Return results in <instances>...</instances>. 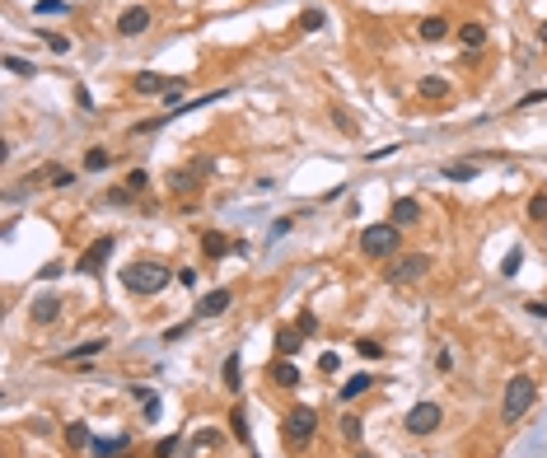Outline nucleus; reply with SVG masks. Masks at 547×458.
Returning a JSON list of instances; mask_svg holds the SVG:
<instances>
[{"label":"nucleus","instance_id":"1","mask_svg":"<svg viewBox=\"0 0 547 458\" xmlns=\"http://www.w3.org/2000/svg\"><path fill=\"white\" fill-rule=\"evenodd\" d=\"M534 403H538V383L529 379V374H514V379L505 383V398H501V421L514 425L519 416H529Z\"/></svg>","mask_w":547,"mask_h":458},{"label":"nucleus","instance_id":"2","mask_svg":"<svg viewBox=\"0 0 547 458\" xmlns=\"http://www.w3.org/2000/svg\"><path fill=\"white\" fill-rule=\"evenodd\" d=\"M173 280V271L159 267V262H131V267H122V285L131 295H159Z\"/></svg>","mask_w":547,"mask_h":458},{"label":"nucleus","instance_id":"3","mask_svg":"<svg viewBox=\"0 0 547 458\" xmlns=\"http://www.w3.org/2000/svg\"><path fill=\"white\" fill-rule=\"evenodd\" d=\"M398 244H402V229L393 220L360 229V248H365V257H393V253H398Z\"/></svg>","mask_w":547,"mask_h":458},{"label":"nucleus","instance_id":"4","mask_svg":"<svg viewBox=\"0 0 547 458\" xmlns=\"http://www.w3.org/2000/svg\"><path fill=\"white\" fill-rule=\"evenodd\" d=\"M313 430H318V412H313V407H291L286 421H281V435H286V445H295V449L309 445Z\"/></svg>","mask_w":547,"mask_h":458},{"label":"nucleus","instance_id":"5","mask_svg":"<svg viewBox=\"0 0 547 458\" xmlns=\"http://www.w3.org/2000/svg\"><path fill=\"white\" fill-rule=\"evenodd\" d=\"M440 421H445V412H440V403H416L412 412L402 416V425H407V435H435Z\"/></svg>","mask_w":547,"mask_h":458},{"label":"nucleus","instance_id":"6","mask_svg":"<svg viewBox=\"0 0 547 458\" xmlns=\"http://www.w3.org/2000/svg\"><path fill=\"white\" fill-rule=\"evenodd\" d=\"M426 271H430V253H407V257H398L384 276H389L393 285H412V280H421Z\"/></svg>","mask_w":547,"mask_h":458},{"label":"nucleus","instance_id":"7","mask_svg":"<svg viewBox=\"0 0 547 458\" xmlns=\"http://www.w3.org/2000/svg\"><path fill=\"white\" fill-rule=\"evenodd\" d=\"M112 248H117V239H112V234L94 239V244L85 248V253H80V262H75V267L85 271V276H99V271H103V262H108V257H112Z\"/></svg>","mask_w":547,"mask_h":458},{"label":"nucleus","instance_id":"8","mask_svg":"<svg viewBox=\"0 0 547 458\" xmlns=\"http://www.w3.org/2000/svg\"><path fill=\"white\" fill-rule=\"evenodd\" d=\"M150 28V10L146 5H126L122 14H117V33L122 38H136V33H146Z\"/></svg>","mask_w":547,"mask_h":458},{"label":"nucleus","instance_id":"9","mask_svg":"<svg viewBox=\"0 0 547 458\" xmlns=\"http://www.w3.org/2000/svg\"><path fill=\"white\" fill-rule=\"evenodd\" d=\"M28 313H33V323H38V327L56 323V318H61V295H38V300L28 304Z\"/></svg>","mask_w":547,"mask_h":458},{"label":"nucleus","instance_id":"10","mask_svg":"<svg viewBox=\"0 0 547 458\" xmlns=\"http://www.w3.org/2000/svg\"><path fill=\"white\" fill-rule=\"evenodd\" d=\"M229 304H234V290H211V295H201V300H197V318H220Z\"/></svg>","mask_w":547,"mask_h":458},{"label":"nucleus","instance_id":"11","mask_svg":"<svg viewBox=\"0 0 547 458\" xmlns=\"http://www.w3.org/2000/svg\"><path fill=\"white\" fill-rule=\"evenodd\" d=\"M168 84H173V80L159 75V70H141V75L131 80V89H136V94H159V99L168 94Z\"/></svg>","mask_w":547,"mask_h":458},{"label":"nucleus","instance_id":"12","mask_svg":"<svg viewBox=\"0 0 547 458\" xmlns=\"http://www.w3.org/2000/svg\"><path fill=\"white\" fill-rule=\"evenodd\" d=\"M267 374H271L276 388H295V383H300V365H291V360H271Z\"/></svg>","mask_w":547,"mask_h":458},{"label":"nucleus","instance_id":"13","mask_svg":"<svg viewBox=\"0 0 547 458\" xmlns=\"http://www.w3.org/2000/svg\"><path fill=\"white\" fill-rule=\"evenodd\" d=\"M416 220H421V206H416L412 197H398V202H393V224H398V229H412Z\"/></svg>","mask_w":547,"mask_h":458},{"label":"nucleus","instance_id":"14","mask_svg":"<svg viewBox=\"0 0 547 458\" xmlns=\"http://www.w3.org/2000/svg\"><path fill=\"white\" fill-rule=\"evenodd\" d=\"M416 38H421V43H445V38H449V23L440 19V14H430V19L416 23Z\"/></svg>","mask_w":547,"mask_h":458},{"label":"nucleus","instance_id":"15","mask_svg":"<svg viewBox=\"0 0 547 458\" xmlns=\"http://www.w3.org/2000/svg\"><path fill=\"white\" fill-rule=\"evenodd\" d=\"M131 445L126 435H108V440H94L90 445V458H122V449Z\"/></svg>","mask_w":547,"mask_h":458},{"label":"nucleus","instance_id":"16","mask_svg":"<svg viewBox=\"0 0 547 458\" xmlns=\"http://www.w3.org/2000/svg\"><path fill=\"white\" fill-rule=\"evenodd\" d=\"M416 94H421V99H430V103H440V99H449V80H445V75H421Z\"/></svg>","mask_w":547,"mask_h":458},{"label":"nucleus","instance_id":"17","mask_svg":"<svg viewBox=\"0 0 547 458\" xmlns=\"http://www.w3.org/2000/svg\"><path fill=\"white\" fill-rule=\"evenodd\" d=\"M300 347H304V332H300V327H295V332H291V327H281V332H276V351H281V356H295Z\"/></svg>","mask_w":547,"mask_h":458},{"label":"nucleus","instance_id":"18","mask_svg":"<svg viewBox=\"0 0 547 458\" xmlns=\"http://www.w3.org/2000/svg\"><path fill=\"white\" fill-rule=\"evenodd\" d=\"M197 182H201L197 168H178V173H168V187H173V192H197Z\"/></svg>","mask_w":547,"mask_h":458},{"label":"nucleus","instance_id":"19","mask_svg":"<svg viewBox=\"0 0 547 458\" xmlns=\"http://www.w3.org/2000/svg\"><path fill=\"white\" fill-rule=\"evenodd\" d=\"M229 248H234V244H229V239H224V234H201V253L211 257V262H215V257H224V253H229Z\"/></svg>","mask_w":547,"mask_h":458},{"label":"nucleus","instance_id":"20","mask_svg":"<svg viewBox=\"0 0 547 458\" xmlns=\"http://www.w3.org/2000/svg\"><path fill=\"white\" fill-rule=\"evenodd\" d=\"M458 43L468 47V52H477V47L487 43V28H482V23H463V28H458Z\"/></svg>","mask_w":547,"mask_h":458},{"label":"nucleus","instance_id":"21","mask_svg":"<svg viewBox=\"0 0 547 458\" xmlns=\"http://www.w3.org/2000/svg\"><path fill=\"white\" fill-rule=\"evenodd\" d=\"M108 347V342H103V337H94V342H80V347H70V365H80V360H90V356H99V351Z\"/></svg>","mask_w":547,"mask_h":458},{"label":"nucleus","instance_id":"22","mask_svg":"<svg viewBox=\"0 0 547 458\" xmlns=\"http://www.w3.org/2000/svg\"><path fill=\"white\" fill-rule=\"evenodd\" d=\"M66 445H70V449H90V445H94V435H90V425H85V421L66 425Z\"/></svg>","mask_w":547,"mask_h":458},{"label":"nucleus","instance_id":"23","mask_svg":"<svg viewBox=\"0 0 547 458\" xmlns=\"http://www.w3.org/2000/svg\"><path fill=\"white\" fill-rule=\"evenodd\" d=\"M131 398H136L141 407H146V421H155V416H159V393H150V388H141V383H136Z\"/></svg>","mask_w":547,"mask_h":458},{"label":"nucleus","instance_id":"24","mask_svg":"<svg viewBox=\"0 0 547 458\" xmlns=\"http://www.w3.org/2000/svg\"><path fill=\"white\" fill-rule=\"evenodd\" d=\"M108 164H112L108 146H94V150H85V168H90V173H103Z\"/></svg>","mask_w":547,"mask_h":458},{"label":"nucleus","instance_id":"25","mask_svg":"<svg viewBox=\"0 0 547 458\" xmlns=\"http://www.w3.org/2000/svg\"><path fill=\"white\" fill-rule=\"evenodd\" d=\"M445 178L449 182H472L477 178V164H445Z\"/></svg>","mask_w":547,"mask_h":458},{"label":"nucleus","instance_id":"26","mask_svg":"<svg viewBox=\"0 0 547 458\" xmlns=\"http://www.w3.org/2000/svg\"><path fill=\"white\" fill-rule=\"evenodd\" d=\"M529 220L547 224V192H534V197H529Z\"/></svg>","mask_w":547,"mask_h":458},{"label":"nucleus","instance_id":"27","mask_svg":"<svg viewBox=\"0 0 547 458\" xmlns=\"http://www.w3.org/2000/svg\"><path fill=\"white\" fill-rule=\"evenodd\" d=\"M0 66L10 70V75H28V80L38 75V66H33V61H23V56H5V61H0Z\"/></svg>","mask_w":547,"mask_h":458},{"label":"nucleus","instance_id":"28","mask_svg":"<svg viewBox=\"0 0 547 458\" xmlns=\"http://www.w3.org/2000/svg\"><path fill=\"white\" fill-rule=\"evenodd\" d=\"M220 445V430H197V435H192V458L201 454V449H215Z\"/></svg>","mask_w":547,"mask_h":458},{"label":"nucleus","instance_id":"29","mask_svg":"<svg viewBox=\"0 0 547 458\" xmlns=\"http://www.w3.org/2000/svg\"><path fill=\"white\" fill-rule=\"evenodd\" d=\"M365 388H369V374H351V379L342 383V398H347V403H351V398H360V393H365Z\"/></svg>","mask_w":547,"mask_h":458},{"label":"nucleus","instance_id":"30","mask_svg":"<svg viewBox=\"0 0 547 458\" xmlns=\"http://www.w3.org/2000/svg\"><path fill=\"white\" fill-rule=\"evenodd\" d=\"M224 388H229V393H239V388H244V379H239V356H229V360H224Z\"/></svg>","mask_w":547,"mask_h":458},{"label":"nucleus","instance_id":"31","mask_svg":"<svg viewBox=\"0 0 547 458\" xmlns=\"http://www.w3.org/2000/svg\"><path fill=\"white\" fill-rule=\"evenodd\" d=\"M323 23H327V14H323V10H304V14H300V28H304V33H318Z\"/></svg>","mask_w":547,"mask_h":458},{"label":"nucleus","instance_id":"32","mask_svg":"<svg viewBox=\"0 0 547 458\" xmlns=\"http://www.w3.org/2000/svg\"><path fill=\"white\" fill-rule=\"evenodd\" d=\"M229 430H234V435L248 445V412H244V407H234V412H229Z\"/></svg>","mask_w":547,"mask_h":458},{"label":"nucleus","instance_id":"33","mask_svg":"<svg viewBox=\"0 0 547 458\" xmlns=\"http://www.w3.org/2000/svg\"><path fill=\"white\" fill-rule=\"evenodd\" d=\"M519 267H524V248H510V257H505L501 276H519Z\"/></svg>","mask_w":547,"mask_h":458},{"label":"nucleus","instance_id":"34","mask_svg":"<svg viewBox=\"0 0 547 458\" xmlns=\"http://www.w3.org/2000/svg\"><path fill=\"white\" fill-rule=\"evenodd\" d=\"M356 351H360L365 360H379V356H384V347L374 342V337H360V342H356Z\"/></svg>","mask_w":547,"mask_h":458},{"label":"nucleus","instance_id":"35","mask_svg":"<svg viewBox=\"0 0 547 458\" xmlns=\"http://www.w3.org/2000/svg\"><path fill=\"white\" fill-rule=\"evenodd\" d=\"M47 182H52V187H75V173H66V168H47Z\"/></svg>","mask_w":547,"mask_h":458},{"label":"nucleus","instance_id":"36","mask_svg":"<svg viewBox=\"0 0 547 458\" xmlns=\"http://www.w3.org/2000/svg\"><path fill=\"white\" fill-rule=\"evenodd\" d=\"M66 10H70L66 0H38L33 5V14H66Z\"/></svg>","mask_w":547,"mask_h":458},{"label":"nucleus","instance_id":"37","mask_svg":"<svg viewBox=\"0 0 547 458\" xmlns=\"http://www.w3.org/2000/svg\"><path fill=\"white\" fill-rule=\"evenodd\" d=\"M318 369H323V374H337V369H342V356H337V351H323V356H318Z\"/></svg>","mask_w":547,"mask_h":458},{"label":"nucleus","instance_id":"38","mask_svg":"<svg viewBox=\"0 0 547 458\" xmlns=\"http://www.w3.org/2000/svg\"><path fill=\"white\" fill-rule=\"evenodd\" d=\"M342 435L356 445V440H360V416H342Z\"/></svg>","mask_w":547,"mask_h":458},{"label":"nucleus","instance_id":"39","mask_svg":"<svg viewBox=\"0 0 547 458\" xmlns=\"http://www.w3.org/2000/svg\"><path fill=\"white\" fill-rule=\"evenodd\" d=\"M178 445H183V435H168L164 445L155 449V458H173V454H178Z\"/></svg>","mask_w":547,"mask_h":458},{"label":"nucleus","instance_id":"40","mask_svg":"<svg viewBox=\"0 0 547 458\" xmlns=\"http://www.w3.org/2000/svg\"><path fill=\"white\" fill-rule=\"evenodd\" d=\"M192 168H197L201 178H211V173H215V159L211 155H197V159H192Z\"/></svg>","mask_w":547,"mask_h":458},{"label":"nucleus","instance_id":"41","mask_svg":"<svg viewBox=\"0 0 547 458\" xmlns=\"http://www.w3.org/2000/svg\"><path fill=\"white\" fill-rule=\"evenodd\" d=\"M146 168H131V173H126V187H131V192H141V187H146Z\"/></svg>","mask_w":547,"mask_h":458},{"label":"nucleus","instance_id":"42","mask_svg":"<svg viewBox=\"0 0 547 458\" xmlns=\"http://www.w3.org/2000/svg\"><path fill=\"white\" fill-rule=\"evenodd\" d=\"M108 202L112 206H126V202H131V187H108Z\"/></svg>","mask_w":547,"mask_h":458},{"label":"nucleus","instance_id":"43","mask_svg":"<svg viewBox=\"0 0 547 458\" xmlns=\"http://www.w3.org/2000/svg\"><path fill=\"white\" fill-rule=\"evenodd\" d=\"M43 43H47V47H52V52H70V38H61V33H47V38H43Z\"/></svg>","mask_w":547,"mask_h":458},{"label":"nucleus","instance_id":"44","mask_svg":"<svg viewBox=\"0 0 547 458\" xmlns=\"http://www.w3.org/2000/svg\"><path fill=\"white\" fill-rule=\"evenodd\" d=\"M164 103H168V108H178V103H183V84H178V80H173V84H168V94H164Z\"/></svg>","mask_w":547,"mask_h":458},{"label":"nucleus","instance_id":"45","mask_svg":"<svg viewBox=\"0 0 547 458\" xmlns=\"http://www.w3.org/2000/svg\"><path fill=\"white\" fill-rule=\"evenodd\" d=\"M389 155H398V146H384V150H369V155H365V159H369V164H379V159H389Z\"/></svg>","mask_w":547,"mask_h":458},{"label":"nucleus","instance_id":"46","mask_svg":"<svg viewBox=\"0 0 547 458\" xmlns=\"http://www.w3.org/2000/svg\"><path fill=\"white\" fill-rule=\"evenodd\" d=\"M435 369H440V374H449V369H454V356H449V351H440V356H435Z\"/></svg>","mask_w":547,"mask_h":458},{"label":"nucleus","instance_id":"47","mask_svg":"<svg viewBox=\"0 0 547 458\" xmlns=\"http://www.w3.org/2000/svg\"><path fill=\"white\" fill-rule=\"evenodd\" d=\"M313 327H318V318H313V313H300V332H304V337H309V332H313Z\"/></svg>","mask_w":547,"mask_h":458},{"label":"nucleus","instance_id":"48","mask_svg":"<svg viewBox=\"0 0 547 458\" xmlns=\"http://www.w3.org/2000/svg\"><path fill=\"white\" fill-rule=\"evenodd\" d=\"M538 43H543V47H547V23H543V28H538Z\"/></svg>","mask_w":547,"mask_h":458},{"label":"nucleus","instance_id":"49","mask_svg":"<svg viewBox=\"0 0 547 458\" xmlns=\"http://www.w3.org/2000/svg\"><path fill=\"white\" fill-rule=\"evenodd\" d=\"M356 458H374V454H356Z\"/></svg>","mask_w":547,"mask_h":458},{"label":"nucleus","instance_id":"50","mask_svg":"<svg viewBox=\"0 0 547 458\" xmlns=\"http://www.w3.org/2000/svg\"><path fill=\"white\" fill-rule=\"evenodd\" d=\"M122 458H136V454H122Z\"/></svg>","mask_w":547,"mask_h":458}]
</instances>
